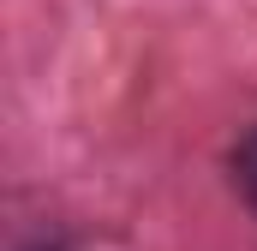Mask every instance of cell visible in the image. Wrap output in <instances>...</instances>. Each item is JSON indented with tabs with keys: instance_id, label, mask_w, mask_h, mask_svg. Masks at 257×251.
<instances>
[{
	"instance_id": "1",
	"label": "cell",
	"mask_w": 257,
	"mask_h": 251,
	"mask_svg": "<svg viewBox=\"0 0 257 251\" xmlns=\"http://www.w3.org/2000/svg\"><path fill=\"white\" fill-rule=\"evenodd\" d=\"M233 180H239V191H245V203L257 209V132L233 150Z\"/></svg>"
},
{
	"instance_id": "2",
	"label": "cell",
	"mask_w": 257,
	"mask_h": 251,
	"mask_svg": "<svg viewBox=\"0 0 257 251\" xmlns=\"http://www.w3.org/2000/svg\"><path fill=\"white\" fill-rule=\"evenodd\" d=\"M30 251H60V245H30Z\"/></svg>"
}]
</instances>
